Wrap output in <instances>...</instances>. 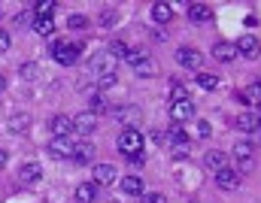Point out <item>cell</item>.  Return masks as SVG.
I'll list each match as a JSON object with an SVG mask.
<instances>
[{
    "mask_svg": "<svg viewBox=\"0 0 261 203\" xmlns=\"http://www.w3.org/2000/svg\"><path fill=\"white\" fill-rule=\"evenodd\" d=\"M91 73L100 79V76H113L116 73V61L107 55V52H97L94 58H91Z\"/></svg>",
    "mask_w": 261,
    "mask_h": 203,
    "instance_id": "obj_5",
    "label": "cell"
},
{
    "mask_svg": "<svg viewBox=\"0 0 261 203\" xmlns=\"http://www.w3.org/2000/svg\"><path fill=\"white\" fill-rule=\"evenodd\" d=\"M67 24H70L73 31H79V27H85V24H88V18H85V15H70V18H67Z\"/></svg>",
    "mask_w": 261,
    "mask_h": 203,
    "instance_id": "obj_33",
    "label": "cell"
},
{
    "mask_svg": "<svg viewBox=\"0 0 261 203\" xmlns=\"http://www.w3.org/2000/svg\"><path fill=\"white\" fill-rule=\"evenodd\" d=\"M94 200H97V185L94 182L76 185V203H94Z\"/></svg>",
    "mask_w": 261,
    "mask_h": 203,
    "instance_id": "obj_17",
    "label": "cell"
},
{
    "mask_svg": "<svg viewBox=\"0 0 261 203\" xmlns=\"http://www.w3.org/2000/svg\"><path fill=\"white\" fill-rule=\"evenodd\" d=\"M28 128H31V119H28V115H12V119H9V131H12V134H21V131H28Z\"/></svg>",
    "mask_w": 261,
    "mask_h": 203,
    "instance_id": "obj_28",
    "label": "cell"
},
{
    "mask_svg": "<svg viewBox=\"0 0 261 203\" xmlns=\"http://www.w3.org/2000/svg\"><path fill=\"white\" fill-rule=\"evenodd\" d=\"M18 179L28 182V185H31V182H40V179H43V167H40V164H24V167L18 170Z\"/></svg>",
    "mask_w": 261,
    "mask_h": 203,
    "instance_id": "obj_20",
    "label": "cell"
},
{
    "mask_svg": "<svg viewBox=\"0 0 261 203\" xmlns=\"http://www.w3.org/2000/svg\"><path fill=\"white\" fill-rule=\"evenodd\" d=\"M252 94H258V97H261V79H255V82H252Z\"/></svg>",
    "mask_w": 261,
    "mask_h": 203,
    "instance_id": "obj_43",
    "label": "cell"
},
{
    "mask_svg": "<svg viewBox=\"0 0 261 203\" xmlns=\"http://www.w3.org/2000/svg\"><path fill=\"white\" fill-rule=\"evenodd\" d=\"M234 161L240 164V170H243V173H249V170L255 167V146H252V142H246V139H243V142H237V146H234Z\"/></svg>",
    "mask_w": 261,
    "mask_h": 203,
    "instance_id": "obj_3",
    "label": "cell"
},
{
    "mask_svg": "<svg viewBox=\"0 0 261 203\" xmlns=\"http://www.w3.org/2000/svg\"><path fill=\"white\" fill-rule=\"evenodd\" d=\"M107 55H110L113 61H125V58H128V46H125L122 40H113L110 49H107Z\"/></svg>",
    "mask_w": 261,
    "mask_h": 203,
    "instance_id": "obj_25",
    "label": "cell"
},
{
    "mask_svg": "<svg viewBox=\"0 0 261 203\" xmlns=\"http://www.w3.org/2000/svg\"><path fill=\"white\" fill-rule=\"evenodd\" d=\"M116 21H119L116 9H103V15H100V24H107V27H110V24H116Z\"/></svg>",
    "mask_w": 261,
    "mask_h": 203,
    "instance_id": "obj_32",
    "label": "cell"
},
{
    "mask_svg": "<svg viewBox=\"0 0 261 203\" xmlns=\"http://www.w3.org/2000/svg\"><path fill=\"white\" fill-rule=\"evenodd\" d=\"M203 164H206L210 170H216V173H219V170H225V167H228V155H225V152H219V149H210V152L203 155Z\"/></svg>",
    "mask_w": 261,
    "mask_h": 203,
    "instance_id": "obj_13",
    "label": "cell"
},
{
    "mask_svg": "<svg viewBox=\"0 0 261 203\" xmlns=\"http://www.w3.org/2000/svg\"><path fill=\"white\" fill-rule=\"evenodd\" d=\"M143 203H167V200H164V194L155 191V194H143Z\"/></svg>",
    "mask_w": 261,
    "mask_h": 203,
    "instance_id": "obj_38",
    "label": "cell"
},
{
    "mask_svg": "<svg viewBox=\"0 0 261 203\" xmlns=\"http://www.w3.org/2000/svg\"><path fill=\"white\" fill-rule=\"evenodd\" d=\"M94 158V146L91 142H79V146H73V161L76 164H88Z\"/></svg>",
    "mask_w": 261,
    "mask_h": 203,
    "instance_id": "obj_22",
    "label": "cell"
},
{
    "mask_svg": "<svg viewBox=\"0 0 261 203\" xmlns=\"http://www.w3.org/2000/svg\"><path fill=\"white\" fill-rule=\"evenodd\" d=\"M52 134L70 136L73 134V119H70V115H55V119H52Z\"/></svg>",
    "mask_w": 261,
    "mask_h": 203,
    "instance_id": "obj_18",
    "label": "cell"
},
{
    "mask_svg": "<svg viewBox=\"0 0 261 203\" xmlns=\"http://www.w3.org/2000/svg\"><path fill=\"white\" fill-rule=\"evenodd\" d=\"M197 85H200L203 91H216V88H219V76H213V73H200V76H197Z\"/></svg>",
    "mask_w": 261,
    "mask_h": 203,
    "instance_id": "obj_27",
    "label": "cell"
},
{
    "mask_svg": "<svg viewBox=\"0 0 261 203\" xmlns=\"http://www.w3.org/2000/svg\"><path fill=\"white\" fill-rule=\"evenodd\" d=\"M110 112H113L116 122H134V119H140V109H134V106H119V109H110Z\"/></svg>",
    "mask_w": 261,
    "mask_h": 203,
    "instance_id": "obj_24",
    "label": "cell"
},
{
    "mask_svg": "<svg viewBox=\"0 0 261 203\" xmlns=\"http://www.w3.org/2000/svg\"><path fill=\"white\" fill-rule=\"evenodd\" d=\"M216 185H219V188H225V191H231V188H237V185H240V176H237L231 167H225V170H219V173H216Z\"/></svg>",
    "mask_w": 261,
    "mask_h": 203,
    "instance_id": "obj_14",
    "label": "cell"
},
{
    "mask_svg": "<svg viewBox=\"0 0 261 203\" xmlns=\"http://www.w3.org/2000/svg\"><path fill=\"white\" fill-rule=\"evenodd\" d=\"M210 134H213V128H210V122H203V119H200V122H197V136H203V139H206Z\"/></svg>",
    "mask_w": 261,
    "mask_h": 203,
    "instance_id": "obj_36",
    "label": "cell"
},
{
    "mask_svg": "<svg viewBox=\"0 0 261 203\" xmlns=\"http://www.w3.org/2000/svg\"><path fill=\"white\" fill-rule=\"evenodd\" d=\"M176 61H179V67H186V70H200L203 67V55L197 52V49H179L176 52Z\"/></svg>",
    "mask_w": 261,
    "mask_h": 203,
    "instance_id": "obj_7",
    "label": "cell"
},
{
    "mask_svg": "<svg viewBox=\"0 0 261 203\" xmlns=\"http://www.w3.org/2000/svg\"><path fill=\"white\" fill-rule=\"evenodd\" d=\"M119 188L130 194V197H143L146 194V182L140 179V176H125V179H119Z\"/></svg>",
    "mask_w": 261,
    "mask_h": 203,
    "instance_id": "obj_10",
    "label": "cell"
},
{
    "mask_svg": "<svg viewBox=\"0 0 261 203\" xmlns=\"http://www.w3.org/2000/svg\"><path fill=\"white\" fill-rule=\"evenodd\" d=\"M170 119H173V125H182V122L195 119V103H192V97H189V100H176V103L170 106Z\"/></svg>",
    "mask_w": 261,
    "mask_h": 203,
    "instance_id": "obj_4",
    "label": "cell"
},
{
    "mask_svg": "<svg viewBox=\"0 0 261 203\" xmlns=\"http://www.w3.org/2000/svg\"><path fill=\"white\" fill-rule=\"evenodd\" d=\"M170 97H173V103H176V100H189V88H182V85H176V82H173Z\"/></svg>",
    "mask_w": 261,
    "mask_h": 203,
    "instance_id": "obj_31",
    "label": "cell"
},
{
    "mask_svg": "<svg viewBox=\"0 0 261 203\" xmlns=\"http://www.w3.org/2000/svg\"><path fill=\"white\" fill-rule=\"evenodd\" d=\"M79 52H82L79 43H55V46H52V58H55L58 64H64V67H70V64L79 61Z\"/></svg>",
    "mask_w": 261,
    "mask_h": 203,
    "instance_id": "obj_2",
    "label": "cell"
},
{
    "mask_svg": "<svg viewBox=\"0 0 261 203\" xmlns=\"http://www.w3.org/2000/svg\"><path fill=\"white\" fill-rule=\"evenodd\" d=\"M3 88H6V79H3V76H0V91H3Z\"/></svg>",
    "mask_w": 261,
    "mask_h": 203,
    "instance_id": "obj_45",
    "label": "cell"
},
{
    "mask_svg": "<svg viewBox=\"0 0 261 203\" xmlns=\"http://www.w3.org/2000/svg\"><path fill=\"white\" fill-rule=\"evenodd\" d=\"M210 15H213V9H210L206 3H192V6H189V18H192V21H197V24L210 21Z\"/></svg>",
    "mask_w": 261,
    "mask_h": 203,
    "instance_id": "obj_23",
    "label": "cell"
},
{
    "mask_svg": "<svg viewBox=\"0 0 261 203\" xmlns=\"http://www.w3.org/2000/svg\"><path fill=\"white\" fill-rule=\"evenodd\" d=\"M6 161H9V155H6V152H3V149H0V170H3V167H6Z\"/></svg>",
    "mask_w": 261,
    "mask_h": 203,
    "instance_id": "obj_44",
    "label": "cell"
},
{
    "mask_svg": "<svg viewBox=\"0 0 261 203\" xmlns=\"http://www.w3.org/2000/svg\"><path fill=\"white\" fill-rule=\"evenodd\" d=\"M97 82H100V88L107 91V88H113V85H116V73H113V76H100Z\"/></svg>",
    "mask_w": 261,
    "mask_h": 203,
    "instance_id": "obj_37",
    "label": "cell"
},
{
    "mask_svg": "<svg viewBox=\"0 0 261 203\" xmlns=\"http://www.w3.org/2000/svg\"><path fill=\"white\" fill-rule=\"evenodd\" d=\"M31 27H34V31H37L40 37H52V34H55V18H46V15L40 18V15H34Z\"/></svg>",
    "mask_w": 261,
    "mask_h": 203,
    "instance_id": "obj_19",
    "label": "cell"
},
{
    "mask_svg": "<svg viewBox=\"0 0 261 203\" xmlns=\"http://www.w3.org/2000/svg\"><path fill=\"white\" fill-rule=\"evenodd\" d=\"M152 139L161 146V142H167V134H164V131H155V134H152Z\"/></svg>",
    "mask_w": 261,
    "mask_h": 203,
    "instance_id": "obj_42",
    "label": "cell"
},
{
    "mask_svg": "<svg viewBox=\"0 0 261 203\" xmlns=\"http://www.w3.org/2000/svg\"><path fill=\"white\" fill-rule=\"evenodd\" d=\"M9 43H12V40H9V34H6V31H0V52H6V49H9Z\"/></svg>",
    "mask_w": 261,
    "mask_h": 203,
    "instance_id": "obj_40",
    "label": "cell"
},
{
    "mask_svg": "<svg viewBox=\"0 0 261 203\" xmlns=\"http://www.w3.org/2000/svg\"><path fill=\"white\" fill-rule=\"evenodd\" d=\"M91 115H100V112H110V106H107V100L97 94V97H91V109H88Z\"/></svg>",
    "mask_w": 261,
    "mask_h": 203,
    "instance_id": "obj_30",
    "label": "cell"
},
{
    "mask_svg": "<svg viewBox=\"0 0 261 203\" xmlns=\"http://www.w3.org/2000/svg\"><path fill=\"white\" fill-rule=\"evenodd\" d=\"M234 46H237V52H240V55H246V58H255V55H258V40H255V37H249V34H246V37H240Z\"/></svg>",
    "mask_w": 261,
    "mask_h": 203,
    "instance_id": "obj_15",
    "label": "cell"
},
{
    "mask_svg": "<svg viewBox=\"0 0 261 203\" xmlns=\"http://www.w3.org/2000/svg\"><path fill=\"white\" fill-rule=\"evenodd\" d=\"M143 161H146L143 155H134V158H128V164H130V167H143Z\"/></svg>",
    "mask_w": 261,
    "mask_h": 203,
    "instance_id": "obj_41",
    "label": "cell"
},
{
    "mask_svg": "<svg viewBox=\"0 0 261 203\" xmlns=\"http://www.w3.org/2000/svg\"><path fill=\"white\" fill-rule=\"evenodd\" d=\"M28 21H31V15H28V12H15V15H12V24H15V27H24Z\"/></svg>",
    "mask_w": 261,
    "mask_h": 203,
    "instance_id": "obj_35",
    "label": "cell"
},
{
    "mask_svg": "<svg viewBox=\"0 0 261 203\" xmlns=\"http://www.w3.org/2000/svg\"><path fill=\"white\" fill-rule=\"evenodd\" d=\"M152 18H155L158 24H167V21L173 18V6H170V3H152Z\"/></svg>",
    "mask_w": 261,
    "mask_h": 203,
    "instance_id": "obj_21",
    "label": "cell"
},
{
    "mask_svg": "<svg viewBox=\"0 0 261 203\" xmlns=\"http://www.w3.org/2000/svg\"><path fill=\"white\" fill-rule=\"evenodd\" d=\"M125 61H128L130 67H140L143 61H149V55H146L143 49H128V58H125Z\"/></svg>",
    "mask_w": 261,
    "mask_h": 203,
    "instance_id": "obj_29",
    "label": "cell"
},
{
    "mask_svg": "<svg viewBox=\"0 0 261 203\" xmlns=\"http://www.w3.org/2000/svg\"><path fill=\"white\" fill-rule=\"evenodd\" d=\"M167 142H173V149H176V155H182V152H189V134L179 128V125H173L170 131H167Z\"/></svg>",
    "mask_w": 261,
    "mask_h": 203,
    "instance_id": "obj_11",
    "label": "cell"
},
{
    "mask_svg": "<svg viewBox=\"0 0 261 203\" xmlns=\"http://www.w3.org/2000/svg\"><path fill=\"white\" fill-rule=\"evenodd\" d=\"M213 58H216V61H222V64H231V61H237V58H240V52H237V46H234V43H216V46H213Z\"/></svg>",
    "mask_w": 261,
    "mask_h": 203,
    "instance_id": "obj_8",
    "label": "cell"
},
{
    "mask_svg": "<svg viewBox=\"0 0 261 203\" xmlns=\"http://www.w3.org/2000/svg\"><path fill=\"white\" fill-rule=\"evenodd\" d=\"M49 152H52L55 158H73V142H70V136H52Z\"/></svg>",
    "mask_w": 261,
    "mask_h": 203,
    "instance_id": "obj_12",
    "label": "cell"
},
{
    "mask_svg": "<svg viewBox=\"0 0 261 203\" xmlns=\"http://www.w3.org/2000/svg\"><path fill=\"white\" fill-rule=\"evenodd\" d=\"M55 9H58V3H55V0L34 3V15H40V18H43V15H46V18H52V12H55Z\"/></svg>",
    "mask_w": 261,
    "mask_h": 203,
    "instance_id": "obj_26",
    "label": "cell"
},
{
    "mask_svg": "<svg viewBox=\"0 0 261 203\" xmlns=\"http://www.w3.org/2000/svg\"><path fill=\"white\" fill-rule=\"evenodd\" d=\"M94 128H97V115H91L88 109H85V112H79V115L73 119V134L88 136V134H94Z\"/></svg>",
    "mask_w": 261,
    "mask_h": 203,
    "instance_id": "obj_6",
    "label": "cell"
},
{
    "mask_svg": "<svg viewBox=\"0 0 261 203\" xmlns=\"http://www.w3.org/2000/svg\"><path fill=\"white\" fill-rule=\"evenodd\" d=\"M119 152L125 158H134V155H143V134L137 128H125L119 134Z\"/></svg>",
    "mask_w": 261,
    "mask_h": 203,
    "instance_id": "obj_1",
    "label": "cell"
},
{
    "mask_svg": "<svg viewBox=\"0 0 261 203\" xmlns=\"http://www.w3.org/2000/svg\"><path fill=\"white\" fill-rule=\"evenodd\" d=\"M21 76H24V79H34V76H37V67H34V64H24V67H21Z\"/></svg>",
    "mask_w": 261,
    "mask_h": 203,
    "instance_id": "obj_39",
    "label": "cell"
},
{
    "mask_svg": "<svg viewBox=\"0 0 261 203\" xmlns=\"http://www.w3.org/2000/svg\"><path fill=\"white\" fill-rule=\"evenodd\" d=\"M134 70H137L140 76H152V73H155V64H152V58H149V61H143L140 67H134Z\"/></svg>",
    "mask_w": 261,
    "mask_h": 203,
    "instance_id": "obj_34",
    "label": "cell"
},
{
    "mask_svg": "<svg viewBox=\"0 0 261 203\" xmlns=\"http://www.w3.org/2000/svg\"><path fill=\"white\" fill-rule=\"evenodd\" d=\"M119 182V170L113 164H97L94 167V185H113Z\"/></svg>",
    "mask_w": 261,
    "mask_h": 203,
    "instance_id": "obj_9",
    "label": "cell"
},
{
    "mask_svg": "<svg viewBox=\"0 0 261 203\" xmlns=\"http://www.w3.org/2000/svg\"><path fill=\"white\" fill-rule=\"evenodd\" d=\"M243 134H255L258 131V112H243V115H237V122H234Z\"/></svg>",
    "mask_w": 261,
    "mask_h": 203,
    "instance_id": "obj_16",
    "label": "cell"
}]
</instances>
